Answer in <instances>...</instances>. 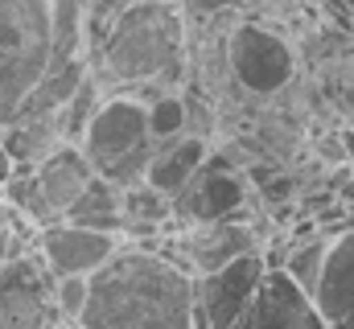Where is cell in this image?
I'll list each match as a JSON object with an SVG mask.
<instances>
[{
	"mask_svg": "<svg viewBox=\"0 0 354 329\" xmlns=\"http://www.w3.org/2000/svg\"><path fill=\"white\" fill-rule=\"evenodd\" d=\"M83 329H194V276L181 272L161 243H120L87 276Z\"/></svg>",
	"mask_w": 354,
	"mask_h": 329,
	"instance_id": "6da1fadb",
	"label": "cell"
},
{
	"mask_svg": "<svg viewBox=\"0 0 354 329\" xmlns=\"http://www.w3.org/2000/svg\"><path fill=\"white\" fill-rule=\"evenodd\" d=\"M91 75L111 91H145L181 75L185 66V17L177 0H128L91 50Z\"/></svg>",
	"mask_w": 354,
	"mask_h": 329,
	"instance_id": "7a4b0ae2",
	"label": "cell"
},
{
	"mask_svg": "<svg viewBox=\"0 0 354 329\" xmlns=\"http://www.w3.org/2000/svg\"><path fill=\"white\" fill-rule=\"evenodd\" d=\"M50 70V0H0V128Z\"/></svg>",
	"mask_w": 354,
	"mask_h": 329,
	"instance_id": "3957f363",
	"label": "cell"
},
{
	"mask_svg": "<svg viewBox=\"0 0 354 329\" xmlns=\"http://www.w3.org/2000/svg\"><path fill=\"white\" fill-rule=\"evenodd\" d=\"M223 50H227L231 79L248 95H280L297 75V54L288 37H280L264 21H239L227 33Z\"/></svg>",
	"mask_w": 354,
	"mask_h": 329,
	"instance_id": "277c9868",
	"label": "cell"
},
{
	"mask_svg": "<svg viewBox=\"0 0 354 329\" xmlns=\"http://www.w3.org/2000/svg\"><path fill=\"white\" fill-rule=\"evenodd\" d=\"M268 272L264 247L235 255L231 263L194 276V329H239Z\"/></svg>",
	"mask_w": 354,
	"mask_h": 329,
	"instance_id": "5b68a950",
	"label": "cell"
},
{
	"mask_svg": "<svg viewBox=\"0 0 354 329\" xmlns=\"http://www.w3.org/2000/svg\"><path fill=\"white\" fill-rule=\"evenodd\" d=\"M62 321L54 305V276L29 247L0 259V329H54Z\"/></svg>",
	"mask_w": 354,
	"mask_h": 329,
	"instance_id": "8992f818",
	"label": "cell"
},
{
	"mask_svg": "<svg viewBox=\"0 0 354 329\" xmlns=\"http://www.w3.org/2000/svg\"><path fill=\"white\" fill-rule=\"evenodd\" d=\"M243 206H248L243 177L227 164V157L206 153V161L198 164V173L185 181V189L174 194V218H169V227L243 218Z\"/></svg>",
	"mask_w": 354,
	"mask_h": 329,
	"instance_id": "52a82bcc",
	"label": "cell"
},
{
	"mask_svg": "<svg viewBox=\"0 0 354 329\" xmlns=\"http://www.w3.org/2000/svg\"><path fill=\"white\" fill-rule=\"evenodd\" d=\"M140 144H149V103L136 99V91L103 95L95 115H91L87 132H83V140H79V149L87 153L95 173L103 164H111L115 157L140 149Z\"/></svg>",
	"mask_w": 354,
	"mask_h": 329,
	"instance_id": "ba28073f",
	"label": "cell"
},
{
	"mask_svg": "<svg viewBox=\"0 0 354 329\" xmlns=\"http://www.w3.org/2000/svg\"><path fill=\"white\" fill-rule=\"evenodd\" d=\"M165 243L161 251L174 259L181 272L202 276L214 272L223 263H231L243 251H256L260 239L243 218H223V223H194V227H165Z\"/></svg>",
	"mask_w": 354,
	"mask_h": 329,
	"instance_id": "9c48e42d",
	"label": "cell"
},
{
	"mask_svg": "<svg viewBox=\"0 0 354 329\" xmlns=\"http://www.w3.org/2000/svg\"><path fill=\"white\" fill-rule=\"evenodd\" d=\"M120 235H107V231H91V227H79V223H50L37 231L33 239V251L41 255V263L50 267V276H91L99 272L115 251H120Z\"/></svg>",
	"mask_w": 354,
	"mask_h": 329,
	"instance_id": "30bf717a",
	"label": "cell"
},
{
	"mask_svg": "<svg viewBox=\"0 0 354 329\" xmlns=\"http://www.w3.org/2000/svg\"><path fill=\"white\" fill-rule=\"evenodd\" d=\"M239 329H330V326L317 313L313 297L284 267H268Z\"/></svg>",
	"mask_w": 354,
	"mask_h": 329,
	"instance_id": "8fae6325",
	"label": "cell"
},
{
	"mask_svg": "<svg viewBox=\"0 0 354 329\" xmlns=\"http://www.w3.org/2000/svg\"><path fill=\"white\" fill-rule=\"evenodd\" d=\"M309 297L326 326H338L354 313V227H338L326 235V259Z\"/></svg>",
	"mask_w": 354,
	"mask_h": 329,
	"instance_id": "7c38bea8",
	"label": "cell"
},
{
	"mask_svg": "<svg viewBox=\"0 0 354 329\" xmlns=\"http://www.w3.org/2000/svg\"><path fill=\"white\" fill-rule=\"evenodd\" d=\"M91 177H95V164L87 161V153L79 144H62L58 153H50L33 169V181H37V194H41V206H46L50 223L66 218V210L87 189Z\"/></svg>",
	"mask_w": 354,
	"mask_h": 329,
	"instance_id": "4fadbf2b",
	"label": "cell"
},
{
	"mask_svg": "<svg viewBox=\"0 0 354 329\" xmlns=\"http://www.w3.org/2000/svg\"><path fill=\"white\" fill-rule=\"evenodd\" d=\"M62 144H66V136H62L58 111H50V115H17V120H8L0 128V149L12 157L17 173L37 169L50 153H58Z\"/></svg>",
	"mask_w": 354,
	"mask_h": 329,
	"instance_id": "5bb4252c",
	"label": "cell"
},
{
	"mask_svg": "<svg viewBox=\"0 0 354 329\" xmlns=\"http://www.w3.org/2000/svg\"><path fill=\"white\" fill-rule=\"evenodd\" d=\"M206 140L194 136V132H181V136H169V140H153V153H149V169H145V181L153 189H161L169 202L174 194L185 189V181L198 173V164L206 161Z\"/></svg>",
	"mask_w": 354,
	"mask_h": 329,
	"instance_id": "9a60e30c",
	"label": "cell"
},
{
	"mask_svg": "<svg viewBox=\"0 0 354 329\" xmlns=\"http://www.w3.org/2000/svg\"><path fill=\"white\" fill-rule=\"evenodd\" d=\"M124 189L111 185L107 177H91L87 189L75 198V206L66 210V223H79L91 231H107V235H124Z\"/></svg>",
	"mask_w": 354,
	"mask_h": 329,
	"instance_id": "2e32d148",
	"label": "cell"
},
{
	"mask_svg": "<svg viewBox=\"0 0 354 329\" xmlns=\"http://www.w3.org/2000/svg\"><path fill=\"white\" fill-rule=\"evenodd\" d=\"M87 0H50V66L87 58Z\"/></svg>",
	"mask_w": 354,
	"mask_h": 329,
	"instance_id": "e0dca14e",
	"label": "cell"
},
{
	"mask_svg": "<svg viewBox=\"0 0 354 329\" xmlns=\"http://www.w3.org/2000/svg\"><path fill=\"white\" fill-rule=\"evenodd\" d=\"M99 99H103V86L95 82V75L83 79V86L58 107V120H62V136H66V144H79L83 140V132H87L91 115H95V107H99Z\"/></svg>",
	"mask_w": 354,
	"mask_h": 329,
	"instance_id": "ac0fdd59",
	"label": "cell"
},
{
	"mask_svg": "<svg viewBox=\"0 0 354 329\" xmlns=\"http://www.w3.org/2000/svg\"><path fill=\"white\" fill-rule=\"evenodd\" d=\"M322 259H326V235H313V239H297V243L284 251V259L276 267H284L305 292L317 284V272H322Z\"/></svg>",
	"mask_w": 354,
	"mask_h": 329,
	"instance_id": "d6986e66",
	"label": "cell"
},
{
	"mask_svg": "<svg viewBox=\"0 0 354 329\" xmlns=\"http://www.w3.org/2000/svg\"><path fill=\"white\" fill-rule=\"evenodd\" d=\"M145 103H149V140H169L185 132V95L161 91Z\"/></svg>",
	"mask_w": 354,
	"mask_h": 329,
	"instance_id": "ffe728a7",
	"label": "cell"
},
{
	"mask_svg": "<svg viewBox=\"0 0 354 329\" xmlns=\"http://www.w3.org/2000/svg\"><path fill=\"white\" fill-rule=\"evenodd\" d=\"M54 305H58V317L79 326L83 309H87V276H58L54 280Z\"/></svg>",
	"mask_w": 354,
	"mask_h": 329,
	"instance_id": "44dd1931",
	"label": "cell"
},
{
	"mask_svg": "<svg viewBox=\"0 0 354 329\" xmlns=\"http://www.w3.org/2000/svg\"><path fill=\"white\" fill-rule=\"evenodd\" d=\"M33 239H25L21 231H17V223H12V210L0 202V259H8V255H21V251H29Z\"/></svg>",
	"mask_w": 354,
	"mask_h": 329,
	"instance_id": "7402d4cb",
	"label": "cell"
},
{
	"mask_svg": "<svg viewBox=\"0 0 354 329\" xmlns=\"http://www.w3.org/2000/svg\"><path fill=\"white\" fill-rule=\"evenodd\" d=\"M231 0H177L181 17L185 21H210V17H223Z\"/></svg>",
	"mask_w": 354,
	"mask_h": 329,
	"instance_id": "603a6c76",
	"label": "cell"
},
{
	"mask_svg": "<svg viewBox=\"0 0 354 329\" xmlns=\"http://www.w3.org/2000/svg\"><path fill=\"white\" fill-rule=\"evenodd\" d=\"M330 329H354V313L346 317V321H338V326H330Z\"/></svg>",
	"mask_w": 354,
	"mask_h": 329,
	"instance_id": "cb8c5ba5",
	"label": "cell"
},
{
	"mask_svg": "<svg viewBox=\"0 0 354 329\" xmlns=\"http://www.w3.org/2000/svg\"><path fill=\"white\" fill-rule=\"evenodd\" d=\"M342 4H346V8H351V17H354V0H342Z\"/></svg>",
	"mask_w": 354,
	"mask_h": 329,
	"instance_id": "d4e9b609",
	"label": "cell"
},
{
	"mask_svg": "<svg viewBox=\"0 0 354 329\" xmlns=\"http://www.w3.org/2000/svg\"><path fill=\"white\" fill-rule=\"evenodd\" d=\"M0 202H4V181H0Z\"/></svg>",
	"mask_w": 354,
	"mask_h": 329,
	"instance_id": "484cf974",
	"label": "cell"
}]
</instances>
